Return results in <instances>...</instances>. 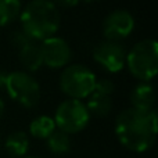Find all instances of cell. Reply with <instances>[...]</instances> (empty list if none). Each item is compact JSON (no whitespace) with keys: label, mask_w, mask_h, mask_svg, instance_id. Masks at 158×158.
<instances>
[{"label":"cell","mask_w":158,"mask_h":158,"mask_svg":"<svg viewBox=\"0 0 158 158\" xmlns=\"http://www.w3.org/2000/svg\"><path fill=\"white\" fill-rule=\"evenodd\" d=\"M135 28V19L125 10H114L104 18L103 33L107 40L118 42L128 38Z\"/></svg>","instance_id":"cell-8"},{"label":"cell","mask_w":158,"mask_h":158,"mask_svg":"<svg viewBox=\"0 0 158 158\" xmlns=\"http://www.w3.org/2000/svg\"><path fill=\"white\" fill-rule=\"evenodd\" d=\"M24 158H40V157H24Z\"/></svg>","instance_id":"cell-22"},{"label":"cell","mask_w":158,"mask_h":158,"mask_svg":"<svg viewBox=\"0 0 158 158\" xmlns=\"http://www.w3.org/2000/svg\"><path fill=\"white\" fill-rule=\"evenodd\" d=\"M89 111V114H93L96 117H106L110 114L112 108V100L110 96H103L93 92L89 96L87 104H85Z\"/></svg>","instance_id":"cell-13"},{"label":"cell","mask_w":158,"mask_h":158,"mask_svg":"<svg viewBox=\"0 0 158 158\" xmlns=\"http://www.w3.org/2000/svg\"><path fill=\"white\" fill-rule=\"evenodd\" d=\"M126 65L133 77L143 82L151 81L158 71V43L156 39L140 40L126 53Z\"/></svg>","instance_id":"cell-3"},{"label":"cell","mask_w":158,"mask_h":158,"mask_svg":"<svg viewBox=\"0 0 158 158\" xmlns=\"http://www.w3.org/2000/svg\"><path fill=\"white\" fill-rule=\"evenodd\" d=\"M31 42H35V40H32V39H31L22 29L21 31H15V32L11 35V43H13L14 46H18L19 49L24 47L25 44L31 43Z\"/></svg>","instance_id":"cell-18"},{"label":"cell","mask_w":158,"mask_h":158,"mask_svg":"<svg viewBox=\"0 0 158 158\" xmlns=\"http://www.w3.org/2000/svg\"><path fill=\"white\" fill-rule=\"evenodd\" d=\"M85 2H96V0H85Z\"/></svg>","instance_id":"cell-23"},{"label":"cell","mask_w":158,"mask_h":158,"mask_svg":"<svg viewBox=\"0 0 158 158\" xmlns=\"http://www.w3.org/2000/svg\"><path fill=\"white\" fill-rule=\"evenodd\" d=\"M56 131V123L52 117L39 115L29 123V133L36 139L46 140L53 132Z\"/></svg>","instance_id":"cell-14"},{"label":"cell","mask_w":158,"mask_h":158,"mask_svg":"<svg viewBox=\"0 0 158 158\" xmlns=\"http://www.w3.org/2000/svg\"><path fill=\"white\" fill-rule=\"evenodd\" d=\"M114 90H115L114 82H111L110 79H101V81H96L94 90L93 92L98 93V94H103V96H111Z\"/></svg>","instance_id":"cell-17"},{"label":"cell","mask_w":158,"mask_h":158,"mask_svg":"<svg viewBox=\"0 0 158 158\" xmlns=\"http://www.w3.org/2000/svg\"><path fill=\"white\" fill-rule=\"evenodd\" d=\"M53 119L58 131L65 132L67 135H74L86 128L90 114L81 100L68 98L57 107Z\"/></svg>","instance_id":"cell-6"},{"label":"cell","mask_w":158,"mask_h":158,"mask_svg":"<svg viewBox=\"0 0 158 158\" xmlns=\"http://www.w3.org/2000/svg\"><path fill=\"white\" fill-rule=\"evenodd\" d=\"M157 114L151 111L128 108L115 119V135L125 148L143 153L153 147L157 137Z\"/></svg>","instance_id":"cell-1"},{"label":"cell","mask_w":158,"mask_h":158,"mask_svg":"<svg viewBox=\"0 0 158 158\" xmlns=\"http://www.w3.org/2000/svg\"><path fill=\"white\" fill-rule=\"evenodd\" d=\"M4 148L11 158H24L29 150L28 135L22 131L13 132L4 142Z\"/></svg>","instance_id":"cell-11"},{"label":"cell","mask_w":158,"mask_h":158,"mask_svg":"<svg viewBox=\"0 0 158 158\" xmlns=\"http://www.w3.org/2000/svg\"><path fill=\"white\" fill-rule=\"evenodd\" d=\"M40 49L43 54V64L50 68L65 67L71 60V47L63 38L50 36L42 40Z\"/></svg>","instance_id":"cell-9"},{"label":"cell","mask_w":158,"mask_h":158,"mask_svg":"<svg viewBox=\"0 0 158 158\" xmlns=\"http://www.w3.org/2000/svg\"><path fill=\"white\" fill-rule=\"evenodd\" d=\"M132 108L140 111H151L156 103V92L148 82L139 83L131 93Z\"/></svg>","instance_id":"cell-10"},{"label":"cell","mask_w":158,"mask_h":158,"mask_svg":"<svg viewBox=\"0 0 158 158\" xmlns=\"http://www.w3.org/2000/svg\"><path fill=\"white\" fill-rule=\"evenodd\" d=\"M21 24L32 40H44L60 27V11L52 0H32L22 10Z\"/></svg>","instance_id":"cell-2"},{"label":"cell","mask_w":158,"mask_h":158,"mask_svg":"<svg viewBox=\"0 0 158 158\" xmlns=\"http://www.w3.org/2000/svg\"><path fill=\"white\" fill-rule=\"evenodd\" d=\"M3 114H4V101L0 98V119H2Z\"/></svg>","instance_id":"cell-20"},{"label":"cell","mask_w":158,"mask_h":158,"mask_svg":"<svg viewBox=\"0 0 158 158\" xmlns=\"http://www.w3.org/2000/svg\"><path fill=\"white\" fill-rule=\"evenodd\" d=\"M19 60L22 65L29 71H36L43 65V54H42L40 44H36L35 42L25 44L19 49Z\"/></svg>","instance_id":"cell-12"},{"label":"cell","mask_w":158,"mask_h":158,"mask_svg":"<svg viewBox=\"0 0 158 158\" xmlns=\"http://www.w3.org/2000/svg\"><path fill=\"white\" fill-rule=\"evenodd\" d=\"M4 77H6V75L0 72V87H2V86H4Z\"/></svg>","instance_id":"cell-21"},{"label":"cell","mask_w":158,"mask_h":158,"mask_svg":"<svg viewBox=\"0 0 158 158\" xmlns=\"http://www.w3.org/2000/svg\"><path fill=\"white\" fill-rule=\"evenodd\" d=\"M4 86L8 96L27 108H32L38 104L40 87L32 75L24 71L10 72L4 77Z\"/></svg>","instance_id":"cell-5"},{"label":"cell","mask_w":158,"mask_h":158,"mask_svg":"<svg viewBox=\"0 0 158 158\" xmlns=\"http://www.w3.org/2000/svg\"><path fill=\"white\" fill-rule=\"evenodd\" d=\"M94 74L87 67L79 64L67 67L60 75V89L75 100L89 97L94 90Z\"/></svg>","instance_id":"cell-4"},{"label":"cell","mask_w":158,"mask_h":158,"mask_svg":"<svg viewBox=\"0 0 158 158\" xmlns=\"http://www.w3.org/2000/svg\"><path fill=\"white\" fill-rule=\"evenodd\" d=\"M56 6H61V7H74L79 3V0H52Z\"/></svg>","instance_id":"cell-19"},{"label":"cell","mask_w":158,"mask_h":158,"mask_svg":"<svg viewBox=\"0 0 158 158\" xmlns=\"http://www.w3.org/2000/svg\"><path fill=\"white\" fill-rule=\"evenodd\" d=\"M93 58L108 72H118L123 68L126 52L118 42H100L93 49Z\"/></svg>","instance_id":"cell-7"},{"label":"cell","mask_w":158,"mask_h":158,"mask_svg":"<svg viewBox=\"0 0 158 158\" xmlns=\"http://www.w3.org/2000/svg\"><path fill=\"white\" fill-rule=\"evenodd\" d=\"M21 13V0H0V27L13 22Z\"/></svg>","instance_id":"cell-16"},{"label":"cell","mask_w":158,"mask_h":158,"mask_svg":"<svg viewBox=\"0 0 158 158\" xmlns=\"http://www.w3.org/2000/svg\"><path fill=\"white\" fill-rule=\"evenodd\" d=\"M71 137L65 132L56 129L52 135L46 139V146L53 154H65L71 150Z\"/></svg>","instance_id":"cell-15"}]
</instances>
